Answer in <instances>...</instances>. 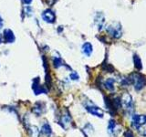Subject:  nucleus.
<instances>
[{
  "mask_svg": "<svg viewBox=\"0 0 146 137\" xmlns=\"http://www.w3.org/2000/svg\"><path fill=\"white\" fill-rule=\"evenodd\" d=\"M104 86H105V88L109 90L110 91H113L114 89H115L114 88V80L112 78H110V79H108L106 81H105Z\"/></svg>",
  "mask_w": 146,
  "mask_h": 137,
  "instance_id": "ddd939ff",
  "label": "nucleus"
},
{
  "mask_svg": "<svg viewBox=\"0 0 146 137\" xmlns=\"http://www.w3.org/2000/svg\"><path fill=\"white\" fill-rule=\"evenodd\" d=\"M59 123H60L62 128H64L65 130H68V128L70 127L71 123H72V120H71L70 114L68 113V111L65 113H63L60 116V119H59Z\"/></svg>",
  "mask_w": 146,
  "mask_h": 137,
  "instance_id": "7ed1b4c3",
  "label": "nucleus"
},
{
  "mask_svg": "<svg viewBox=\"0 0 146 137\" xmlns=\"http://www.w3.org/2000/svg\"><path fill=\"white\" fill-rule=\"evenodd\" d=\"M86 110L88 111L90 113H91L92 115L94 116H97V117H100V118H102L103 115H104V112L100 108L95 106V105H86Z\"/></svg>",
  "mask_w": 146,
  "mask_h": 137,
  "instance_id": "39448f33",
  "label": "nucleus"
},
{
  "mask_svg": "<svg viewBox=\"0 0 146 137\" xmlns=\"http://www.w3.org/2000/svg\"><path fill=\"white\" fill-rule=\"evenodd\" d=\"M4 39L7 43H13L15 41V35L10 29H5L4 31Z\"/></svg>",
  "mask_w": 146,
  "mask_h": 137,
  "instance_id": "6e6552de",
  "label": "nucleus"
},
{
  "mask_svg": "<svg viewBox=\"0 0 146 137\" xmlns=\"http://www.w3.org/2000/svg\"><path fill=\"white\" fill-rule=\"evenodd\" d=\"M70 79L73 80H79V75H78V73H76V72L70 73Z\"/></svg>",
  "mask_w": 146,
  "mask_h": 137,
  "instance_id": "f3484780",
  "label": "nucleus"
},
{
  "mask_svg": "<svg viewBox=\"0 0 146 137\" xmlns=\"http://www.w3.org/2000/svg\"><path fill=\"white\" fill-rule=\"evenodd\" d=\"M44 110H45V105H44V103L36 102V103L35 104L34 108H33V112H34V113H36L38 116H39L41 113H43Z\"/></svg>",
  "mask_w": 146,
  "mask_h": 137,
  "instance_id": "9b49d317",
  "label": "nucleus"
},
{
  "mask_svg": "<svg viewBox=\"0 0 146 137\" xmlns=\"http://www.w3.org/2000/svg\"><path fill=\"white\" fill-rule=\"evenodd\" d=\"M42 17L46 22H48V23H53L55 21V19H56L55 13L50 10V9H47V10H45L43 12Z\"/></svg>",
  "mask_w": 146,
  "mask_h": 137,
  "instance_id": "0eeeda50",
  "label": "nucleus"
},
{
  "mask_svg": "<svg viewBox=\"0 0 146 137\" xmlns=\"http://www.w3.org/2000/svg\"><path fill=\"white\" fill-rule=\"evenodd\" d=\"M3 27V20H2V18H1V17H0V29Z\"/></svg>",
  "mask_w": 146,
  "mask_h": 137,
  "instance_id": "aec40b11",
  "label": "nucleus"
},
{
  "mask_svg": "<svg viewBox=\"0 0 146 137\" xmlns=\"http://www.w3.org/2000/svg\"><path fill=\"white\" fill-rule=\"evenodd\" d=\"M132 122H133V124L137 129L141 128L143 125L146 124V115H144V114H141V115H133Z\"/></svg>",
  "mask_w": 146,
  "mask_h": 137,
  "instance_id": "423d86ee",
  "label": "nucleus"
},
{
  "mask_svg": "<svg viewBox=\"0 0 146 137\" xmlns=\"http://www.w3.org/2000/svg\"><path fill=\"white\" fill-rule=\"evenodd\" d=\"M40 132H42V134L46 136H50L52 134V129H51V126H50L48 123H44V124L42 125V127H41V130Z\"/></svg>",
  "mask_w": 146,
  "mask_h": 137,
  "instance_id": "9d476101",
  "label": "nucleus"
},
{
  "mask_svg": "<svg viewBox=\"0 0 146 137\" xmlns=\"http://www.w3.org/2000/svg\"><path fill=\"white\" fill-rule=\"evenodd\" d=\"M26 4H30L31 2H32V0H23Z\"/></svg>",
  "mask_w": 146,
  "mask_h": 137,
  "instance_id": "412c9836",
  "label": "nucleus"
},
{
  "mask_svg": "<svg viewBox=\"0 0 146 137\" xmlns=\"http://www.w3.org/2000/svg\"><path fill=\"white\" fill-rule=\"evenodd\" d=\"M107 31L110 35H111V37H113V38H115V39L121 38V34H122L121 27L119 23H113V24L110 25L107 27Z\"/></svg>",
  "mask_w": 146,
  "mask_h": 137,
  "instance_id": "f03ea898",
  "label": "nucleus"
},
{
  "mask_svg": "<svg viewBox=\"0 0 146 137\" xmlns=\"http://www.w3.org/2000/svg\"><path fill=\"white\" fill-rule=\"evenodd\" d=\"M133 61H134L135 68H137V70H141V68H143V65H141V59L139 58L138 55H134V57H133Z\"/></svg>",
  "mask_w": 146,
  "mask_h": 137,
  "instance_id": "4468645a",
  "label": "nucleus"
},
{
  "mask_svg": "<svg viewBox=\"0 0 146 137\" xmlns=\"http://www.w3.org/2000/svg\"><path fill=\"white\" fill-rule=\"evenodd\" d=\"M55 1H56V0H47V2H48V5H53L55 3Z\"/></svg>",
  "mask_w": 146,
  "mask_h": 137,
  "instance_id": "6ab92c4d",
  "label": "nucleus"
},
{
  "mask_svg": "<svg viewBox=\"0 0 146 137\" xmlns=\"http://www.w3.org/2000/svg\"><path fill=\"white\" fill-rule=\"evenodd\" d=\"M116 127V123L115 122H114L113 120L110 121L109 122V126H108V130H109V132L110 134H112V132H114V129H115Z\"/></svg>",
  "mask_w": 146,
  "mask_h": 137,
  "instance_id": "2eb2a0df",
  "label": "nucleus"
},
{
  "mask_svg": "<svg viewBox=\"0 0 146 137\" xmlns=\"http://www.w3.org/2000/svg\"><path fill=\"white\" fill-rule=\"evenodd\" d=\"M32 90H33L34 93L36 95H38L41 93H47V90L44 88V86L40 85L39 79L38 78H36L33 81V85H32Z\"/></svg>",
  "mask_w": 146,
  "mask_h": 137,
  "instance_id": "20e7f679",
  "label": "nucleus"
},
{
  "mask_svg": "<svg viewBox=\"0 0 146 137\" xmlns=\"http://www.w3.org/2000/svg\"><path fill=\"white\" fill-rule=\"evenodd\" d=\"M29 130L30 137H39L40 135V131L38 130V128L36 126H30L27 128Z\"/></svg>",
  "mask_w": 146,
  "mask_h": 137,
  "instance_id": "f8f14e48",
  "label": "nucleus"
},
{
  "mask_svg": "<svg viewBox=\"0 0 146 137\" xmlns=\"http://www.w3.org/2000/svg\"><path fill=\"white\" fill-rule=\"evenodd\" d=\"M92 51H93V48L90 43L86 42L83 44V46H82V52H83L84 55H86L87 57H90Z\"/></svg>",
  "mask_w": 146,
  "mask_h": 137,
  "instance_id": "1a4fd4ad",
  "label": "nucleus"
},
{
  "mask_svg": "<svg viewBox=\"0 0 146 137\" xmlns=\"http://www.w3.org/2000/svg\"><path fill=\"white\" fill-rule=\"evenodd\" d=\"M131 79H128L130 82H131L133 84L134 88L136 90H141V89H143L146 85V77L139 74V73H133L132 75H131Z\"/></svg>",
  "mask_w": 146,
  "mask_h": 137,
  "instance_id": "f257e3e1",
  "label": "nucleus"
},
{
  "mask_svg": "<svg viewBox=\"0 0 146 137\" xmlns=\"http://www.w3.org/2000/svg\"><path fill=\"white\" fill-rule=\"evenodd\" d=\"M124 137H133V134L131 131H126L124 132Z\"/></svg>",
  "mask_w": 146,
  "mask_h": 137,
  "instance_id": "a211bd4d",
  "label": "nucleus"
},
{
  "mask_svg": "<svg viewBox=\"0 0 146 137\" xmlns=\"http://www.w3.org/2000/svg\"><path fill=\"white\" fill-rule=\"evenodd\" d=\"M1 41H2V38H1V36H0V43H1Z\"/></svg>",
  "mask_w": 146,
  "mask_h": 137,
  "instance_id": "4be33fe9",
  "label": "nucleus"
},
{
  "mask_svg": "<svg viewBox=\"0 0 146 137\" xmlns=\"http://www.w3.org/2000/svg\"><path fill=\"white\" fill-rule=\"evenodd\" d=\"M53 62H54V66L56 67V68H59L60 66H62L63 64H62V61H61V59L60 58H54L53 59Z\"/></svg>",
  "mask_w": 146,
  "mask_h": 137,
  "instance_id": "dca6fc26",
  "label": "nucleus"
}]
</instances>
